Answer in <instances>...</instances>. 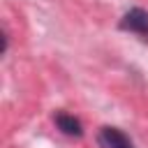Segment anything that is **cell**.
<instances>
[{
  "label": "cell",
  "instance_id": "1",
  "mask_svg": "<svg viewBox=\"0 0 148 148\" xmlns=\"http://www.w3.org/2000/svg\"><path fill=\"white\" fill-rule=\"evenodd\" d=\"M120 30H130V32H136L143 39H148V12L141 9V7L130 9L120 18Z\"/></svg>",
  "mask_w": 148,
  "mask_h": 148
},
{
  "label": "cell",
  "instance_id": "2",
  "mask_svg": "<svg viewBox=\"0 0 148 148\" xmlns=\"http://www.w3.org/2000/svg\"><path fill=\"white\" fill-rule=\"evenodd\" d=\"M97 143L102 148H134L132 141L116 127H102L97 132Z\"/></svg>",
  "mask_w": 148,
  "mask_h": 148
},
{
  "label": "cell",
  "instance_id": "3",
  "mask_svg": "<svg viewBox=\"0 0 148 148\" xmlns=\"http://www.w3.org/2000/svg\"><path fill=\"white\" fill-rule=\"evenodd\" d=\"M56 125H58L60 132H65V134H69V136H81V134H83L81 120L74 118V116H69V113L58 111V113H56Z\"/></svg>",
  "mask_w": 148,
  "mask_h": 148
}]
</instances>
